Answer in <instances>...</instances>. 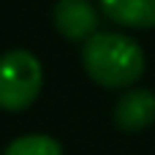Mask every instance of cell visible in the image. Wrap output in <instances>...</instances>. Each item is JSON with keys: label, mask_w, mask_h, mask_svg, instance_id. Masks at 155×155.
Segmentation results:
<instances>
[{"label": "cell", "mask_w": 155, "mask_h": 155, "mask_svg": "<svg viewBox=\"0 0 155 155\" xmlns=\"http://www.w3.org/2000/svg\"><path fill=\"white\" fill-rule=\"evenodd\" d=\"M144 52L125 33H95L82 46L84 74L106 90H128L144 74Z\"/></svg>", "instance_id": "1"}, {"label": "cell", "mask_w": 155, "mask_h": 155, "mask_svg": "<svg viewBox=\"0 0 155 155\" xmlns=\"http://www.w3.org/2000/svg\"><path fill=\"white\" fill-rule=\"evenodd\" d=\"M44 87L41 60L27 49H8L0 54V109L25 112L35 104Z\"/></svg>", "instance_id": "2"}, {"label": "cell", "mask_w": 155, "mask_h": 155, "mask_svg": "<svg viewBox=\"0 0 155 155\" xmlns=\"http://www.w3.org/2000/svg\"><path fill=\"white\" fill-rule=\"evenodd\" d=\"M57 33L68 41H87L98 33V11L90 0H57L52 8Z\"/></svg>", "instance_id": "3"}, {"label": "cell", "mask_w": 155, "mask_h": 155, "mask_svg": "<svg viewBox=\"0 0 155 155\" xmlns=\"http://www.w3.org/2000/svg\"><path fill=\"white\" fill-rule=\"evenodd\" d=\"M114 123L120 131L136 134L155 123V93L150 90H125L114 104Z\"/></svg>", "instance_id": "4"}, {"label": "cell", "mask_w": 155, "mask_h": 155, "mask_svg": "<svg viewBox=\"0 0 155 155\" xmlns=\"http://www.w3.org/2000/svg\"><path fill=\"white\" fill-rule=\"evenodd\" d=\"M106 19L128 30L155 27V0H98Z\"/></svg>", "instance_id": "5"}, {"label": "cell", "mask_w": 155, "mask_h": 155, "mask_svg": "<svg viewBox=\"0 0 155 155\" xmlns=\"http://www.w3.org/2000/svg\"><path fill=\"white\" fill-rule=\"evenodd\" d=\"M3 155H63V144L49 134H27L8 142Z\"/></svg>", "instance_id": "6"}]
</instances>
